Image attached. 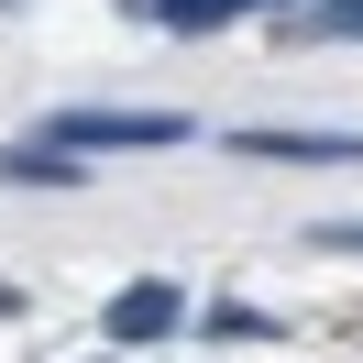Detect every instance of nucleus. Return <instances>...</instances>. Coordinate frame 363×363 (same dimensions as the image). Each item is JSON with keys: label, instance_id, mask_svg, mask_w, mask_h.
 Segmentation results:
<instances>
[{"label": "nucleus", "instance_id": "20e7f679", "mask_svg": "<svg viewBox=\"0 0 363 363\" xmlns=\"http://www.w3.org/2000/svg\"><path fill=\"white\" fill-rule=\"evenodd\" d=\"M143 11H155L165 33H220V23H242L253 0H143Z\"/></svg>", "mask_w": 363, "mask_h": 363}, {"label": "nucleus", "instance_id": "423d86ee", "mask_svg": "<svg viewBox=\"0 0 363 363\" xmlns=\"http://www.w3.org/2000/svg\"><path fill=\"white\" fill-rule=\"evenodd\" d=\"M209 330H220V341H264V330H286V319H264V308H242V297H220V308H209Z\"/></svg>", "mask_w": 363, "mask_h": 363}, {"label": "nucleus", "instance_id": "f257e3e1", "mask_svg": "<svg viewBox=\"0 0 363 363\" xmlns=\"http://www.w3.org/2000/svg\"><path fill=\"white\" fill-rule=\"evenodd\" d=\"M33 143H67V165L77 155H165V143H187V121L177 111H55Z\"/></svg>", "mask_w": 363, "mask_h": 363}, {"label": "nucleus", "instance_id": "6e6552de", "mask_svg": "<svg viewBox=\"0 0 363 363\" xmlns=\"http://www.w3.org/2000/svg\"><path fill=\"white\" fill-rule=\"evenodd\" d=\"M253 11H275V0H253Z\"/></svg>", "mask_w": 363, "mask_h": 363}, {"label": "nucleus", "instance_id": "f03ea898", "mask_svg": "<svg viewBox=\"0 0 363 363\" xmlns=\"http://www.w3.org/2000/svg\"><path fill=\"white\" fill-rule=\"evenodd\" d=\"M177 319H187V286H165V275H133V286L99 308V330H111V341H165Z\"/></svg>", "mask_w": 363, "mask_h": 363}, {"label": "nucleus", "instance_id": "7ed1b4c3", "mask_svg": "<svg viewBox=\"0 0 363 363\" xmlns=\"http://www.w3.org/2000/svg\"><path fill=\"white\" fill-rule=\"evenodd\" d=\"M231 155H253V165H363V133H275V121H253V133H231Z\"/></svg>", "mask_w": 363, "mask_h": 363}, {"label": "nucleus", "instance_id": "0eeeda50", "mask_svg": "<svg viewBox=\"0 0 363 363\" xmlns=\"http://www.w3.org/2000/svg\"><path fill=\"white\" fill-rule=\"evenodd\" d=\"M319 242H330V253H363V220H319Z\"/></svg>", "mask_w": 363, "mask_h": 363}, {"label": "nucleus", "instance_id": "39448f33", "mask_svg": "<svg viewBox=\"0 0 363 363\" xmlns=\"http://www.w3.org/2000/svg\"><path fill=\"white\" fill-rule=\"evenodd\" d=\"M67 155H33V143H0V187H67Z\"/></svg>", "mask_w": 363, "mask_h": 363}]
</instances>
